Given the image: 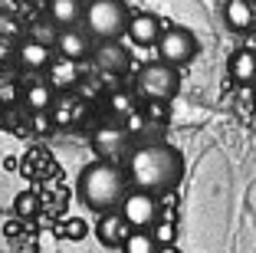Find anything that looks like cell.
Returning a JSON list of instances; mask_svg holds the SVG:
<instances>
[{
  "mask_svg": "<svg viewBox=\"0 0 256 253\" xmlns=\"http://www.w3.org/2000/svg\"><path fill=\"white\" fill-rule=\"evenodd\" d=\"M82 112H86V99L66 92V96H60V105H56L53 119H56V125H72V122L82 119Z\"/></svg>",
  "mask_w": 256,
  "mask_h": 253,
  "instance_id": "cell-18",
  "label": "cell"
},
{
  "mask_svg": "<svg viewBox=\"0 0 256 253\" xmlns=\"http://www.w3.org/2000/svg\"><path fill=\"white\" fill-rule=\"evenodd\" d=\"M16 37H20V23L14 20V14L0 10V43H7V40H16Z\"/></svg>",
  "mask_w": 256,
  "mask_h": 253,
  "instance_id": "cell-24",
  "label": "cell"
},
{
  "mask_svg": "<svg viewBox=\"0 0 256 253\" xmlns=\"http://www.w3.org/2000/svg\"><path fill=\"white\" fill-rule=\"evenodd\" d=\"M142 115H144L148 125H168V122H171V109H168V102H144Z\"/></svg>",
  "mask_w": 256,
  "mask_h": 253,
  "instance_id": "cell-21",
  "label": "cell"
},
{
  "mask_svg": "<svg viewBox=\"0 0 256 253\" xmlns=\"http://www.w3.org/2000/svg\"><path fill=\"white\" fill-rule=\"evenodd\" d=\"M108 112H112V119H115V122L138 115L135 96H132V92H108Z\"/></svg>",
  "mask_w": 256,
  "mask_h": 253,
  "instance_id": "cell-19",
  "label": "cell"
},
{
  "mask_svg": "<svg viewBox=\"0 0 256 253\" xmlns=\"http://www.w3.org/2000/svg\"><path fill=\"white\" fill-rule=\"evenodd\" d=\"M158 240H154V233L151 230H132V237L125 240V246H122V253H158Z\"/></svg>",
  "mask_w": 256,
  "mask_h": 253,
  "instance_id": "cell-20",
  "label": "cell"
},
{
  "mask_svg": "<svg viewBox=\"0 0 256 253\" xmlns=\"http://www.w3.org/2000/svg\"><path fill=\"white\" fill-rule=\"evenodd\" d=\"M158 253H181V250H178V243H174V246H161Z\"/></svg>",
  "mask_w": 256,
  "mask_h": 253,
  "instance_id": "cell-27",
  "label": "cell"
},
{
  "mask_svg": "<svg viewBox=\"0 0 256 253\" xmlns=\"http://www.w3.org/2000/svg\"><path fill=\"white\" fill-rule=\"evenodd\" d=\"M92 66L98 76H125L132 69V53L122 43H98L92 50Z\"/></svg>",
  "mask_w": 256,
  "mask_h": 253,
  "instance_id": "cell-8",
  "label": "cell"
},
{
  "mask_svg": "<svg viewBox=\"0 0 256 253\" xmlns=\"http://www.w3.org/2000/svg\"><path fill=\"white\" fill-rule=\"evenodd\" d=\"M86 33L96 37L98 43H115L122 33H128V23H132V10H128L125 0H92L86 4Z\"/></svg>",
  "mask_w": 256,
  "mask_h": 253,
  "instance_id": "cell-3",
  "label": "cell"
},
{
  "mask_svg": "<svg viewBox=\"0 0 256 253\" xmlns=\"http://www.w3.org/2000/svg\"><path fill=\"white\" fill-rule=\"evenodd\" d=\"M230 69V79L240 82V86H253L256 82V53L253 50H236L226 63Z\"/></svg>",
  "mask_w": 256,
  "mask_h": 253,
  "instance_id": "cell-17",
  "label": "cell"
},
{
  "mask_svg": "<svg viewBox=\"0 0 256 253\" xmlns=\"http://www.w3.org/2000/svg\"><path fill=\"white\" fill-rule=\"evenodd\" d=\"M82 14H86L82 0H46V17L60 30H76V23L82 20Z\"/></svg>",
  "mask_w": 256,
  "mask_h": 253,
  "instance_id": "cell-13",
  "label": "cell"
},
{
  "mask_svg": "<svg viewBox=\"0 0 256 253\" xmlns=\"http://www.w3.org/2000/svg\"><path fill=\"white\" fill-rule=\"evenodd\" d=\"M14 207H16V214H20V217H33V214H36V207H40V197L33 191H23V194H16Z\"/></svg>",
  "mask_w": 256,
  "mask_h": 253,
  "instance_id": "cell-23",
  "label": "cell"
},
{
  "mask_svg": "<svg viewBox=\"0 0 256 253\" xmlns=\"http://www.w3.org/2000/svg\"><path fill=\"white\" fill-rule=\"evenodd\" d=\"M181 89V73L168 63H148L138 73V92L144 96V102H171Z\"/></svg>",
  "mask_w": 256,
  "mask_h": 253,
  "instance_id": "cell-4",
  "label": "cell"
},
{
  "mask_svg": "<svg viewBox=\"0 0 256 253\" xmlns=\"http://www.w3.org/2000/svg\"><path fill=\"white\" fill-rule=\"evenodd\" d=\"M46 82H50L56 92H72L76 86H79V69H76L72 60H62V56H56L53 66L46 69Z\"/></svg>",
  "mask_w": 256,
  "mask_h": 253,
  "instance_id": "cell-16",
  "label": "cell"
},
{
  "mask_svg": "<svg viewBox=\"0 0 256 253\" xmlns=\"http://www.w3.org/2000/svg\"><path fill=\"white\" fill-rule=\"evenodd\" d=\"M151 233H154L158 246H174V240H178V227H174V220H158Z\"/></svg>",
  "mask_w": 256,
  "mask_h": 253,
  "instance_id": "cell-22",
  "label": "cell"
},
{
  "mask_svg": "<svg viewBox=\"0 0 256 253\" xmlns=\"http://www.w3.org/2000/svg\"><path fill=\"white\" fill-rule=\"evenodd\" d=\"M56 53H60L62 60H86L92 56V46H89V33H82L79 27L76 30H60V40H56Z\"/></svg>",
  "mask_w": 256,
  "mask_h": 253,
  "instance_id": "cell-14",
  "label": "cell"
},
{
  "mask_svg": "<svg viewBox=\"0 0 256 253\" xmlns=\"http://www.w3.org/2000/svg\"><path fill=\"white\" fill-rule=\"evenodd\" d=\"M53 122H56V119H50V112H40V115H33V128H36L40 135H50V132H53Z\"/></svg>",
  "mask_w": 256,
  "mask_h": 253,
  "instance_id": "cell-26",
  "label": "cell"
},
{
  "mask_svg": "<svg viewBox=\"0 0 256 253\" xmlns=\"http://www.w3.org/2000/svg\"><path fill=\"white\" fill-rule=\"evenodd\" d=\"M53 46H43L36 43V40H23L20 50H16V63H20V69H26V73H40V69H50L53 66Z\"/></svg>",
  "mask_w": 256,
  "mask_h": 253,
  "instance_id": "cell-11",
  "label": "cell"
},
{
  "mask_svg": "<svg viewBox=\"0 0 256 253\" xmlns=\"http://www.w3.org/2000/svg\"><path fill=\"white\" fill-rule=\"evenodd\" d=\"M86 230H89V227H86V223L79 220V217H72V220H66V227H62V233H66L69 240H82V237H86Z\"/></svg>",
  "mask_w": 256,
  "mask_h": 253,
  "instance_id": "cell-25",
  "label": "cell"
},
{
  "mask_svg": "<svg viewBox=\"0 0 256 253\" xmlns=\"http://www.w3.org/2000/svg\"><path fill=\"white\" fill-rule=\"evenodd\" d=\"M96 237H98V243L102 246H125V240L132 237V227H128V220L122 217V210H108V214H98V220H96Z\"/></svg>",
  "mask_w": 256,
  "mask_h": 253,
  "instance_id": "cell-9",
  "label": "cell"
},
{
  "mask_svg": "<svg viewBox=\"0 0 256 253\" xmlns=\"http://www.w3.org/2000/svg\"><path fill=\"white\" fill-rule=\"evenodd\" d=\"M224 23L234 33H250L256 27V10L250 0H226L224 4Z\"/></svg>",
  "mask_w": 256,
  "mask_h": 253,
  "instance_id": "cell-15",
  "label": "cell"
},
{
  "mask_svg": "<svg viewBox=\"0 0 256 253\" xmlns=\"http://www.w3.org/2000/svg\"><path fill=\"white\" fill-rule=\"evenodd\" d=\"M118 210L132 230H154V223L161 220V207L154 201V194H144V191H128V197L122 201Z\"/></svg>",
  "mask_w": 256,
  "mask_h": 253,
  "instance_id": "cell-6",
  "label": "cell"
},
{
  "mask_svg": "<svg viewBox=\"0 0 256 253\" xmlns=\"http://www.w3.org/2000/svg\"><path fill=\"white\" fill-rule=\"evenodd\" d=\"M161 33H164V27H161V20L154 14H132V23H128V37H132V43L138 46H158Z\"/></svg>",
  "mask_w": 256,
  "mask_h": 253,
  "instance_id": "cell-12",
  "label": "cell"
},
{
  "mask_svg": "<svg viewBox=\"0 0 256 253\" xmlns=\"http://www.w3.org/2000/svg\"><path fill=\"white\" fill-rule=\"evenodd\" d=\"M197 50H200V43H197V37L188 27H164V33H161V40H158L161 63H168V66H174V69L188 66L197 56Z\"/></svg>",
  "mask_w": 256,
  "mask_h": 253,
  "instance_id": "cell-5",
  "label": "cell"
},
{
  "mask_svg": "<svg viewBox=\"0 0 256 253\" xmlns=\"http://www.w3.org/2000/svg\"><path fill=\"white\" fill-rule=\"evenodd\" d=\"M128 138H132L128 125L125 122H115V119H108V122L92 128V148H96V155L102 158V161H115V158L128 148Z\"/></svg>",
  "mask_w": 256,
  "mask_h": 253,
  "instance_id": "cell-7",
  "label": "cell"
},
{
  "mask_svg": "<svg viewBox=\"0 0 256 253\" xmlns=\"http://www.w3.org/2000/svg\"><path fill=\"white\" fill-rule=\"evenodd\" d=\"M253 105H256V89H253Z\"/></svg>",
  "mask_w": 256,
  "mask_h": 253,
  "instance_id": "cell-28",
  "label": "cell"
},
{
  "mask_svg": "<svg viewBox=\"0 0 256 253\" xmlns=\"http://www.w3.org/2000/svg\"><path fill=\"white\" fill-rule=\"evenodd\" d=\"M125 171H128V181L135 184V191L168 194L184 178V158L168 142H148V145H138L128 155Z\"/></svg>",
  "mask_w": 256,
  "mask_h": 253,
  "instance_id": "cell-1",
  "label": "cell"
},
{
  "mask_svg": "<svg viewBox=\"0 0 256 253\" xmlns=\"http://www.w3.org/2000/svg\"><path fill=\"white\" fill-rule=\"evenodd\" d=\"M20 96H23V105H26L33 115L50 112V109H53V102H56V89L46 79H40V76H30V79L23 82Z\"/></svg>",
  "mask_w": 256,
  "mask_h": 253,
  "instance_id": "cell-10",
  "label": "cell"
},
{
  "mask_svg": "<svg viewBox=\"0 0 256 253\" xmlns=\"http://www.w3.org/2000/svg\"><path fill=\"white\" fill-rule=\"evenodd\" d=\"M76 191L82 197V204L96 214H108V210L122 207V201L128 197V171H122L115 161H89L79 171Z\"/></svg>",
  "mask_w": 256,
  "mask_h": 253,
  "instance_id": "cell-2",
  "label": "cell"
}]
</instances>
